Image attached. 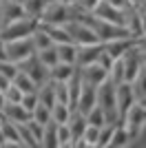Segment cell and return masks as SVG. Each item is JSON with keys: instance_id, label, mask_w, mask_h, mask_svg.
<instances>
[{"instance_id": "1", "label": "cell", "mask_w": 146, "mask_h": 148, "mask_svg": "<svg viewBox=\"0 0 146 148\" xmlns=\"http://www.w3.org/2000/svg\"><path fill=\"white\" fill-rule=\"evenodd\" d=\"M115 88H117V84L111 80V77H106V80L97 86V104L104 108V113H106V122H109V124H120Z\"/></svg>"}, {"instance_id": "2", "label": "cell", "mask_w": 146, "mask_h": 148, "mask_svg": "<svg viewBox=\"0 0 146 148\" xmlns=\"http://www.w3.org/2000/svg\"><path fill=\"white\" fill-rule=\"evenodd\" d=\"M73 18H75V5H67L62 0H51L38 20L42 25H67Z\"/></svg>"}, {"instance_id": "3", "label": "cell", "mask_w": 146, "mask_h": 148, "mask_svg": "<svg viewBox=\"0 0 146 148\" xmlns=\"http://www.w3.org/2000/svg\"><path fill=\"white\" fill-rule=\"evenodd\" d=\"M38 25H40V20H38V18L24 16V18L11 22V25L0 27V33H2V38H5V42H7V40H18V38H29L31 33L38 29Z\"/></svg>"}, {"instance_id": "4", "label": "cell", "mask_w": 146, "mask_h": 148, "mask_svg": "<svg viewBox=\"0 0 146 148\" xmlns=\"http://www.w3.org/2000/svg\"><path fill=\"white\" fill-rule=\"evenodd\" d=\"M36 53V47H33V40L29 38H18V40H7L5 42V56L7 60L16 62V64H20L22 60H27V58H31Z\"/></svg>"}, {"instance_id": "5", "label": "cell", "mask_w": 146, "mask_h": 148, "mask_svg": "<svg viewBox=\"0 0 146 148\" xmlns=\"http://www.w3.org/2000/svg\"><path fill=\"white\" fill-rule=\"evenodd\" d=\"M122 124L128 128V133H131V137H140L142 128L146 126V104H140V102H135L131 108H128V113L124 115V119H122Z\"/></svg>"}, {"instance_id": "6", "label": "cell", "mask_w": 146, "mask_h": 148, "mask_svg": "<svg viewBox=\"0 0 146 148\" xmlns=\"http://www.w3.org/2000/svg\"><path fill=\"white\" fill-rule=\"evenodd\" d=\"M64 27H67V31L71 33V40L75 44H93V42H100V38L95 36V31L86 25V22H82L80 18L69 20Z\"/></svg>"}, {"instance_id": "7", "label": "cell", "mask_w": 146, "mask_h": 148, "mask_svg": "<svg viewBox=\"0 0 146 148\" xmlns=\"http://www.w3.org/2000/svg\"><path fill=\"white\" fill-rule=\"evenodd\" d=\"M18 69H20V71H24V73L38 84V86L44 84V82H49V66H44L36 53H33L31 58H27V60H22L18 64Z\"/></svg>"}, {"instance_id": "8", "label": "cell", "mask_w": 146, "mask_h": 148, "mask_svg": "<svg viewBox=\"0 0 146 148\" xmlns=\"http://www.w3.org/2000/svg\"><path fill=\"white\" fill-rule=\"evenodd\" d=\"M124 62V73H126V82H133L135 75L140 73V69L144 66V53H142L137 47H131V49L122 56Z\"/></svg>"}, {"instance_id": "9", "label": "cell", "mask_w": 146, "mask_h": 148, "mask_svg": "<svg viewBox=\"0 0 146 148\" xmlns=\"http://www.w3.org/2000/svg\"><path fill=\"white\" fill-rule=\"evenodd\" d=\"M27 11H24L22 2H16V0H0V27L11 25L16 20L24 18Z\"/></svg>"}, {"instance_id": "10", "label": "cell", "mask_w": 146, "mask_h": 148, "mask_svg": "<svg viewBox=\"0 0 146 148\" xmlns=\"http://www.w3.org/2000/svg\"><path fill=\"white\" fill-rule=\"evenodd\" d=\"M115 95H117V113H120V122H122L124 115L128 113V108L137 102L135 93H133V84L131 82H120L115 88Z\"/></svg>"}, {"instance_id": "11", "label": "cell", "mask_w": 146, "mask_h": 148, "mask_svg": "<svg viewBox=\"0 0 146 148\" xmlns=\"http://www.w3.org/2000/svg\"><path fill=\"white\" fill-rule=\"evenodd\" d=\"M124 27L128 29V33L133 38L142 36V13H140V7L128 0L124 5Z\"/></svg>"}, {"instance_id": "12", "label": "cell", "mask_w": 146, "mask_h": 148, "mask_svg": "<svg viewBox=\"0 0 146 148\" xmlns=\"http://www.w3.org/2000/svg\"><path fill=\"white\" fill-rule=\"evenodd\" d=\"M93 13L97 18L113 22V25H124V7H115L111 2H106V0H100V5L95 7Z\"/></svg>"}, {"instance_id": "13", "label": "cell", "mask_w": 146, "mask_h": 148, "mask_svg": "<svg viewBox=\"0 0 146 148\" xmlns=\"http://www.w3.org/2000/svg\"><path fill=\"white\" fill-rule=\"evenodd\" d=\"M102 49H104V42L78 44V58H75V64H78V66H86V64L97 62V58H100Z\"/></svg>"}, {"instance_id": "14", "label": "cell", "mask_w": 146, "mask_h": 148, "mask_svg": "<svg viewBox=\"0 0 146 148\" xmlns=\"http://www.w3.org/2000/svg\"><path fill=\"white\" fill-rule=\"evenodd\" d=\"M95 104H97V86H93V84H89V82H82L75 111H80V113H84V115H86Z\"/></svg>"}, {"instance_id": "15", "label": "cell", "mask_w": 146, "mask_h": 148, "mask_svg": "<svg viewBox=\"0 0 146 148\" xmlns=\"http://www.w3.org/2000/svg\"><path fill=\"white\" fill-rule=\"evenodd\" d=\"M78 69H80V75H82V82H89V84H93V86H100V84L109 77V71L102 69L97 62L86 64V66H78Z\"/></svg>"}, {"instance_id": "16", "label": "cell", "mask_w": 146, "mask_h": 148, "mask_svg": "<svg viewBox=\"0 0 146 148\" xmlns=\"http://www.w3.org/2000/svg\"><path fill=\"white\" fill-rule=\"evenodd\" d=\"M2 115H5L7 119H11V122L20 124V122H29L31 119V113L24 108L20 102H7L5 108H2Z\"/></svg>"}, {"instance_id": "17", "label": "cell", "mask_w": 146, "mask_h": 148, "mask_svg": "<svg viewBox=\"0 0 146 148\" xmlns=\"http://www.w3.org/2000/svg\"><path fill=\"white\" fill-rule=\"evenodd\" d=\"M131 47H135V38H117V40H111V42H104V49L111 53L113 60L122 58Z\"/></svg>"}, {"instance_id": "18", "label": "cell", "mask_w": 146, "mask_h": 148, "mask_svg": "<svg viewBox=\"0 0 146 148\" xmlns=\"http://www.w3.org/2000/svg\"><path fill=\"white\" fill-rule=\"evenodd\" d=\"M78 71V64H69V62H58L49 69V80H69L73 73Z\"/></svg>"}, {"instance_id": "19", "label": "cell", "mask_w": 146, "mask_h": 148, "mask_svg": "<svg viewBox=\"0 0 146 148\" xmlns=\"http://www.w3.org/2000/svg\"><path fill=\"white\" fill-rule=\"evenodd\" d=\"M55 51H58V62L75 64V58H78V44L75 42H60L55 44Z\"/></svg>"}, {"instance_id": "20", "label": "cell", "mask_w": 146, "mask_h": 148, "mask_svg": "<svg viewBox=\"0 0 146 148\" xmlns=\"http://www.w3.org/2000/svg\"><path fill=\"white\" fill-rule=\"evenodd\" d=\"M69 128H71V135H73V139H78V137H82L84 135V130H86V115L84 113H80V111H73L71 113V119H69Z\"/></svg>"}, {"instance_id": "21", "label": "cell", "mask_w": 146, "mask_h": 148, "mask_svg": "<svg viewBox=\"0 0 146 148\" xmlns=\"http://www.w3.org/2000/svg\"><path fill=\"white\" fill-rule=\"evenodd\" d=\"M131 133H128V128L124 126V124H115V130H113V137H111V146L109 148H124L131 144Z\"/></svg>"}, {"instance_id": "22", "label": "cell", "mask_w": 146, "mask_h": 148, "mask_svg": "<svg viewBox=\"0 0 146 148\" xmlns=\"http://www.w3.org/2000/svg\"><path fill=\"white\" fill-rule=\"evenodd\" d=\"M42 25V22H40ZM44 31H47L49 36H51V40H53V44H60V42H73L71 40V33L67 31V27L64 25H42Z\"/></svg>"}, {"instance_id": "23", "label": "cell", "mask_w": 146, "mask_h": 148, "mask_svg": "<svg viewBox=\"0 0 146 148\" xmlns=\"http://www.w3.org/2000/svg\"><path fill=\"white\" fill-rule=\"evenodd\" d=\"M133 84V93H135V99L140 104H146V66L140 69V73L135 75V80L131 82Z\"/></svg>"}, {"instance_id": "24", "label": "cell", "mask_w": 146, "mask_h": 148, "mask_svg": "<svg viewBox=\"0 0 146 148\" xmlns=\"http://www.w3.org/2000/svg\"><path fill=\"white\" fill-rule=\"evenodd\" d=\"M38 102L44 104V106H49V108H53V104H55V91H53V82H51V80L38 86Z\"/></svg>"}, {"instance_id": "25", "label": "cell", "mask_w": 146, "mask_h": 148, "mask_svg": "<svg viewBox=\"0 0 146 148\" xmlns=\"http://www.w3.org/2000/svg\"><path fill=\"white\" fill-rule=\"evenodd\" d=\"M42 148H58V124L51 119L42 130Z\"/></svg>"}, {"instance_id": "26", "label": "cell", "mask_w": 146, "mask_h": 148, "mask_svg": "<svg viewBox=\"0 0 146 148\" xmlns=\"http://www.w3.org/2000/svg\"><path fill=\"white\" fill-rule=\"evenodd\" d=\"M71 106L69 104H62V102H55L53 108H51V119H53L55 124H67L69 119H71Z\"/></svg>"}, {"instance_id": "27", "label": "cell", "mask_w": 146, "mask_h": 148, "mask_svg": "<svg viewBox=\"0 0 146 148\" xmlns=\"http://www.w3.org/2000/svg\"><path fill=\"white\" fill-rule=\"evenodd\" d=\"M31 40H33V47H36V51H42V49H47V47H51V44H53L51 36L44 31L42 25H38V29L31 33Z\"/></svg>"}, {"instance_id": "28", "label": "cell", "mask_w": 146, "mask_h": 148, "mask_svg": "<svg viewBox=\"0 0 146 148\" xmlns=\"http://www.w3.org/2000/svg\"><path fill=\"white\" fill-rule=\"evenodd\" d=\"M11 82H13V84H16L22 93H33V91H38V84L31 80L24 71H20V69H18V73H16V77H13Z\"/></svg>"}, {"instance_id": "29", "label": "cell", "mask_w": 146, "mask_h": 148, "mask_svg": "<svg viewBox=\"0 0 146 148\" xmlns=\"http://www.w3.org/2000/svg\"><path fill=\"white\" fill-rule=\"evenodd\" d=\"M51 0H24V11H27V16H31V18H40V13L44 11V7L49 5Z\"/></svg>"}, {"instance_id": "30", "label": "cell", "mask_w": 146, "mask_h": 148, "mask_svg": "<svg viewBox=\"0 0 146 148\" xmlns=\"http://www.w3.org/2000/svg\"><path fill=\"white\" fill-rule=\"evenodd\" d=\"M36 56L40 58V62H42L44 66H53V64H58V51H55V44H51V47H47V49L42 51H36Z\"/></svg>"}, {"instance_id": "31", "label": "cell", "mask_w": 146, "mask_h": 148, "mask_svg": "<svg viewBox=\"0 0 146 148\" xmlns=\"http://www.w3.org/2000/svg\"><path fill=\"white\" fill-rule=\"evenodd\" d=\"M86 122L93 124V126H104V124H109L106 122V113H104V108L100 104H95L91 111L86 113Z\"/></svg>"}, {"instance_id": "32", "label": "cell", "mask_w": 146, "mask_h": 148, "mask_svg": "<svg viewBox=\"0 0 146 148\" xmlns=\"http://www.w3.org/2000/svg\"><path fill=\"white\" fill-rule=\"evenodd\" d=\"M18 133H20V142H22V146H29V148H40V144H38V139L33 137V133L29 130V126L24 122L18 124Z\"/></svg>"}, {"instance_id": "33", "label": "cell", "mask_w": 146, "mask_h": 148, "mask_svg": "<svg viewBox=\"0 0 146 148\" xmlns=\"http://www.w3.org/2000/svg\"><path fill=\"white\" fill-rule=\"evenodd\" d=\"M53 82V91H55V102L69 104V82L67 80H51Z\"/></svg>"}, {"instance_id": "34", "label": "cell", "mask_w": 146, "mask_h": 148, "mask_svg": "<svg viewBox=\"0 0 146 148\" xmlns=\"http://www.w3.org/2000/svg\"><path fill=\"white\" fill-rule=\"evenodd\" d=\"M113 130H115V124H104L100 128V137H97L95 148H109L111 146V137H113Z\"/></svg>"}, {"instance_id": "35", "label": "cell", "mask_w": 146, "mask_h": 148, "mask_svg": "<svg viewBox=\"0 0 146 148\" xmlns=\"http://www.w3.org/2000/svg\"><path fill=\"white\" fill-rule=\"evenodd\" d=\"M73 135L69 124H58V148H71Z\"/></svg>"}, {"instance_id": "36", "label": "cell", "mask_w": 146, "mask_h": 148, "mask_svg": "<svg viewBox=\"0 0 146 148\" xmlns=\"http://www.w3.org/2000/svg\"><path fill=\"white\" fill-rule=\"evenodd\" d=\"M31 119H36V122L42 124V126H44V124H49V122H51V108L38 102V106L31 111Z\"/></svg>"}, {"instance_id": "37", "label": "cell", "mask_w": 146, "mask_h": 148, "mask_svg": "<svg viewBox=\"0 0 146 148\" xmlns=\"http://www.w3.org/2000/svg\"><path fill=\"white\" fill-rule=\"evenodd\" d=\"M109 77L115 82V84L126 82V73H124V62H122V58H117V60L113 62V66H111V71H109Z\"/></svg>"}, {"instance_id": "38", "label": "cell", "mask_w": 146, "mask_h": 148, "mask_svg": "<svg viewBox=\"0 0 146 148\" xmlns=\"http://www.w3.org/2000/svg\"><path fill=\"white\" fill-rule=\"evenodd\" d=\"M100 128L102 126H93V124H86V130H84V139L89 142V146L91 148H95V144H97V137H100Z\"/></svg>"}, {"instance_id": "39", "label": "cell", "mask_w": 146, "mask_h": 148, "mask_svg": "<svg viewBox=\"0 0 146 148\" xmlns=\"http://www.w3.org/2000/svg\"><path fill=\"white\" fill-rule=\"evenodd\" d=\"M0 73L2 75H7V77H16V73H18V64L16 62H11V60H0Z\"/></svg>"}, {"instance_id": "40", "label": "cell", "mask_w": 146, "mask_h": 148, "mask_svg": "<svg viewBox=\"0 0 146 148\" xmlns=\"http://www.w3.org/2000/svg\"><path fill=\"white\" fill-rule=\"evenodd\" d=\"M20 104L27 108V111H33L38 106V91H33V93H22V99H20Z\"/></svg>"}, {"instance_id": "41", "label": "cell", "mask_w": 146, "mask_h": 148, "mask_svg": "<svg viewBox=\"0 0 146 148\" xmlns=\"http://www.w3.org/2000/svg\"><path fill=\"white\" fill-rule=\"evenodd\" d=\"M5 97H7V102H20V99H22V91H20V88L11 82L9 88L5 91Z\"/></svg>"}, {"instance_id": "42", "label": "cell", "mask_w": 146, "mask_h": 148, "mask_svg": "<svg viewBox=\"0 0 146 148\" xmlns=\"http://www.w3.org/2000/svg\"><path fill=\"white\" fill-rule=\"evenodd\" d=\"M113 58H111V53L106 49H102V53H100V58H97V64H100V66L102 69H106V71H111V66H113Z\"/></svg>"}, {"instance_id": "43", "label": "cell", "mask_w": 146, "mask_h": 148, "mask_svg": "<svg viewBox=\"0 0 146 148\" xmlns=\"http://www.w3.org/2000/svg\"><path fill=\"white\" fill-rule=\"evenodd\" d=\"M97 5H100V0H75V7L80 11H95Z\"/></svg>"}, {"instance_id": "44", "label": "cell", "mask_w": 146, "mask_h": 148, "mask_svg": "<svg viewBox=\"0 0 146 148\" xmlns=\"http://www.w3.org/2000/svg\"><path fill=\"white\" fill-rule=\"evenodd\" d=\"M135 47H137V49H140L142 53L146 56V33H142V36L135 38Z\"/></svg>"}, {"instance_id": "45", "label": "cell", "mask_w": 146, "mask_h": 148, "mask_svg": "<svg viewBox=\"0 0 146 148\" xmlns=\"http://www.w3.org/2000/svg\"><path fill=\"white\" fill-rule=\"evenodd\" d=\"M9 84H11V77H7V75L0 73V91H7V88H9Z\"/></svg>"}, {"instance_id": "46", "label": "cell", "mask_w": 146, "mask_h": 148, "mask_svg": "<svg viewBox=\"0 0 146 148\" xmlns=\"http://www.w3.org/2000/svg\"><path fill=\"white\" fill-rule=\"evenodd\" d=\"M5 38H2V33H0V60H5Z\"/></svg>"}, {"instance_id": "47", "label": "cell", "mask_w": 146, "mask_h": 148, "mask_svg": "<svg viewBox=\"0 0 146 148\" xmlns=\"http://www.w3.org/2000/svg\"><path fill=\"white\" fill-rule=\"evenodd\" d=\"M7 104V97H5V91H0V113H2V108H5Z\"/></svg>"}, {"instance_id": "48", "label": "cell", "mask_w": 146, "mask_h": 148, "mask_svg": "<svg viewBox=\"0 0 146 148\" xmlns=\"http://www.w3.org/2000/svg\"><path fill=\"white\" fill-rule=\"evenodd\" d=\"M106 2H111V5H115V7H124L128 0H106Z\"/></svg>"}, {"instance_id": "49", "label": "cell", "mask_w": 146, "mask_h": 148, "mask_svg": "<svg viewBox=\"0 0 146 148\" xmlns=\"http://www.w3.org/2000/svg\"><path fill=\"white\" fill-rule=\"evenodd\" d=\"M62 2H67V5H75V0H62Z\"/></svg>"}, {"instance_id": "50", "label": "cell", "mask_w": 146, "mask_h": 148, "mask_svg": "<svg viewBox=\"0 0 146 148\" xmlns=\"http://www.w3.org/2000/svg\"><path fill=\"white\" fill-rule=\"evenodd\" d=\"M144 66H146V56H144Z\"/></svg>"}, {"instance_id": "51", "label": "cell", "mask_w": 146, "mask_h": 148, "mask_svg": "<svg viewBox=\"0 0 146 148\" xmlns=\"http://www.w3.org/2000/svg\"><path fill=\"white\" fill-rule=\"evenodd\" d=\"M16 2H24V0H16Z\"/></svg>"}]
</instances>
